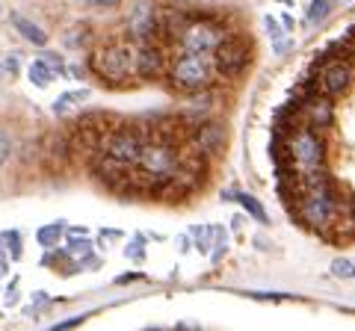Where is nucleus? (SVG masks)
I'll return each mask as SVG.
<instances>
[{"label":"nucleus","instance_id":"obj_1","mask_svg":"<svg viewBox=\"0 0 355 331\" xmlns=\"http://www.w3.org/2000/svg\"><path fill=\"white\" fill-rule=\"evenodd\" d=\"M89 69L98 74V80L116 89L137 83L133 74V45L130 42H110V45H98L89 53Z\"/></svg>","mask_w":355,"mask_h":331},{"label":"nucleus","instance_id":"obj_2","mask_svg":"<svg viewBox=\"0 0 355 331\" xmlns=\"http://www.w3.org/2000/svg\"><path fill=\"white\" fill-rule=\"evenodd\" d=\"M146 136H148V121H119V125L110 130L101 142V154L107 160H113L121 169L133 172L137 166L142 145H146Z\"/></svg>","mask_w":355,"mask_h":331},{"label":"nucleus","instance_id":"obj_3","mask_svg":"<svg viewBox=\"0 0 355 331\" xmlns=\"http://www.w3.org/2000/svg\"><path fill=\"white\" fill-rule=\"evenodd\" d=\"M166 77H169V83L175 89L193 95V92L210 86V80H214V65H210V57H205V53L181 51L166 65Z\"/></svg>","mask_w":355,"mask_h":331},{"label":"nucleus","instance_id":"obj_4","mask_svg":"<svg viewBox=\"0 0 355 331\" xmlns=\"http://www.w3.org/2000/svg\"><path fill=\"white\" fill-rule=\"evenodd\" d=\"M287 145H291V163L296 175L302 178V175H314V172H326L329 169V145L326 139L314 134V130H308L299 125L291 136H287Z\"/></svg>","mask_w":355,"mask_h":331},{"label":"nucleus","instance_id":"obj_5","mask_svg":"<svg viewBox=\"0 0 355 331\" xmlns=\"http://www.w3.org/2000/svg\"><path fill=\"white\" fill-rule=\"evenodd\" d=\"M249 60H252V39L240 36V33H228V36L214 48V53H210L214 74L225 77V80L243 77V71L249 69Z\"/></svg>","mask_w":355,"mask_h":331},{"label":"nucleus","instance_id":"obj_6","mask_svg":"<svg viewBox=\"0 0 355 331\" xmlns=\"http://www.w3.org/2000/svg\"><path fill=\"white\" fill-rule=\"evenodd\" d=\"M225 36H228L225 21L202 15V18H190V24L184 27L181 39H178V45H181V51L205 53V57H210V53H214V48H216Z\"/></svg>","mask_w":355,"mask_h":331},{"label":"nucleus","instance_id":"obj_7","mask_svg":"<svg viewBox=\"0 0 355 331\" xmlns=\"http://www.w3.org/2000/svg\"><path fill=\"white\" fill-rule=\"evenodd\" d=\"M317 69V80H320V92L326 98H343L352 83H355V65L352 60H335V62H326V65H314Z\"/></svg>","mask_w":355,"mask_h":331},{"label":"nucleus","instance_id":"obj_8","mask_svg":"<svg viewBox=\"0 0 355 331\" xmlns=\"http://www.w3.org/2000/svg\"><path fill=\"white\" fill-rule=\"evenodd\" d=\"M128 36L130 45H151L160 36V21H157V6L148 0L133 3L130 15H128Z\"/></svg>","mask_w":355,"mask_h":331},{"label":"nucleus","instance_id":"obj_9","mask_svg":"<svg viewBox=\"0 0 355 331\" xmlns=\"http://www.w3.org/2000/svg\"><path fill=\"white\" fill-rule=\"evenodd\" d=\"M299 121L314 134H326L335 125V101L326 95H311L305 101H299Z\"/></svg>","mask_w":355,"mask_h":331},{"label":"nucleus","instance_id":"obj_10","mask_svg":"<svg viewBox=\"0 0 355 331\" xmlns=\"http://www.w3.org/2000/svg\"><path fill=\"white\" fill-rule=\"evenodd\" d=\"M225 142H228L225 127H222L219 121H214V118H202L190 130V136H187L184 145L198 151V154H205V157H216V154L225 148Z\"/></svg>","mask_w":355,"mask_h":331},{"label":"nucleus","instance_id":"obj_11","mask_svg":"<svg viewBox=\"0 0 355 331\" xmlns=\"http://www.w3.org/2000/svg\"><path fill=\"white\" fill-rule=\"evenodd\" d=\"M166 51L151 42V45H133V74L137 80H160L166 74Z\"/></svg>","mask_w":355,"mask_h":331},{"label":"nucleus","instance_id":"obj_12","mask_svg":"<svg viewBox=\"0 0 355 331\" xmlns=\"http://www.w3.org/2000/svg\"><path fill=\"white\" fill-rule=\"evenodd\" d=\"M44 160H48V163H65V160H71L69 134H51L48 139H44Z\"/></svg>","mask_w":355,"mask_h":331},{"label":"nucleus","instance_id":"obj_13","mask_svg":"<svg viewBox=\"0 0 355 331\" xmlns=\"http://www.w3.org/2000/svg\"><path fill=\"white\" fill-rule=\"evenodd\" d=\"M9 21H12V27L30 42V45H36V48H44V45H48V33H44L42 27H36L33 21H27L24 15H12Z\"/></svg>","mask_w":355,"mask_h":331},{"label":"nucleus","instance_id":"obj_14","mask_svg":"<svg viewBox=\"0 0 355 331\" xmlns=\"http://www.w3.org/2000/svg\"><path fill=\"white\" fill-rule=\"evenodd\" d=\"M222 198H228V202H240L243 204V211H246L249 216H254L261 225L270 222V216H266V211L261 207L258 198H252V195H240V193H222Z\"/></svg>","mask_w":355,"mask_h":331},{"label":"nucleus","instance_id":"obj_15","mask_svg":"<svg viewBox=\"0 0 355 331\" xmlns=\"http://www.w3.org/2000/svg\"><path fill=\"white\" fill-rule=\"evenodd\" d=\"M27 77L36 89H44V86H51V80H53V69L44 60H33L27 65Z\"/></svg>","mask_w":355,"mask_h":331},{"label":"nucleus","instance_id":"obj_16","mask_svg":"<svg viewBox=\"0 0 355 331\" xmlns=\"http://www.w3.org/2000/svg\"><path fill=\"white\" fill-rule=\"evenodd\" d=\"M89 98V89H74V92H62L57 101H53V113H71L77 104H83Z\"/></svg>","mask_w":355,"mask_h":331},{"label":"nucleus","instance_id":"obj_17","mask_svg":"<svg viewBox=\"0 0 355 331\" xmlns=\"http://www.w3.org/2000/svg\"><path fill=\"white\" fill-rule=\"evenodd\" d=\"M62 234H65V225L62 222H51V225H44V228L36 231V240H39V246L51 249V246H57Z\"/></svg>","mask_w":355,"mask_h":331},{"label":"nucleus","instance_id":"obj_18","mask_svg":"<svg viewBox=\"0 0 355 331\" xmlns=\"http://www.w3.org/2000/svg\"><path fill=\"white\" fill-rule=\"evenodd\" d=\"M69 258H74V260H89V255H92V242H89L86 237H71V242H69V251H65Z\"/></svg>","mask_w":355,"mask_h":331},{"label":"nucleus","instance_id":"obj_19","mask_svg":"<svg viewBox=\"0 0 355 331\" xmlns=\"http://www.w3.org/2000/svg\"><path fill=\"white\" fill-rule=\"evenodd\" d=\"M0 246L6 249V255L12 260L21 258V234L18 231H3V234H0Z\"/></svg>","mask_w":355,"mask_h":331},{"label":"nucleus","instance_id":"obj_20","mask_svg":"<svg viewBox=\"0 0 355 331\" xmlns=\"http://www.w3.org/2000/svg\"><path fill=\"white\" fill-rule=\"evenodd\" d=\"M331 275L335 278H343V281H352L355 278V260L352 258H338L331 263Z\"/></svg>","mask_w":355,"mask_h":331},{"label":"nucleus","instance_id":"obj_21","mask_svg":"<svg viewBox=\"0 0 355 331\" xmlns=\"http://www.w3.org/2000/svg\"><path fill=\"white\" fill-rule=\"evenodd\" d=\"M86 39H89V27L74 24L69 33H65V48H80V45H86Z\"/></svg>","mask_w":355,"mask_h":331},{"label":"nucleus","instance_id":"obj_22","mask_svg":"<svg viewBox=\"0 0 355 331\" xmlns=\"http://www.w3.org/2000/svg\"><path fill=\"white\" fill-rule=\"evenodd\" d=\"M331 0H314V3H311V9H308V21L311 24H317V21H323L329 12H331Z\"/></svg>","mask_w":355,"mask_h":331},{"label":"nucleus","instance_id":"obj_23","mask_svg":"<svg viewBox=\"0 0 355 331\" xmlns=\"http://www.w3.org/2000/svg\"><path fill=\"white\" fill-rule=\"evenodd\" d=\"M216 234V228H193V237H196V249L198 251H207L210 249V237Z\"/></svg>","mask_w":355,"mask_h":331},{"label":"nucleus","instance_id":"obj_24","mask_svg":"<svg viewBox=\"0 0 355 331\" xmlns=\"http://www.w3.org/2000/svg\"><path fill=\"white\" fill-rule=\"evenodd\" d=\"M9 157H12V136L0 130V169L9 163Z\"/></svg>","mask_w":355,"mask_h":331},{"label":"nucleus","instance_id":"obj_25","mask_svg":"<svg viewBox=\"0 0 355 331\" xmlns=\"http://www.w3.org/2000/svg\"><path fill=\"white\" fill-rule=\"evenodd\" d=\"M125 255H128V258H133V260H142V258H146V240L137 237V240H133L130 246L125 249Z\"/></svg>","mask_w":355,"mask_h":331},{"label":"nucleus","instance_id":"obj_26","mask_svg":"<svg viewBox=\"0 0 355 331\" xmlns=\"http://www.w3.org/2000/svg\"><path fill=\"white\" fill-rule=\"evenodd\" d=\"M18 62H21L18 53H9L6 60H0V65H3V77H15L18 74Z\"/></svg>","mask_w":355,"mask_h":331},{"label":"nucleus","instance_id":"obj_27","mask_svg":"<svg viewBox=\"0 0 355 331\" xmlns=\"http://www.w3.org/2000/svg\"><path fill=\"white\" fill-rule=\"evenodd\" d=\"M263 27H266V33H270V36H272V42H279V39H284V36H282V33H284V30H282V24H279V21H275L272 15H270V18H263Z\"/></svg>","mask_w":355,"mask_h":331},{"label":"nucleus","instance_id":"obj_28","mask_svg":"<svg viewBox=\"0 0 355 331\" xmlns=\"http://www.w3.org/2000/svg\"><path fill=\"white\" fill-rule=\"evenodd\" d=\"M116 240H121V231H116V228L101 231V246H110V242H116Z\"/></svg>","mask_w":355,"mask_h":331},{"label":"nucleus","instance_id":"obj_29","mask_svg":"<svg viewBox=\"0 0 355 331\" xmlns=\"http://www.w3.org/2000/svg\"><path fill=\"white\" fill-rule=\"evenodd\" d=\"M83 323V316H74V319H69V323H60L57 328H51V331H71L74 325H80Z\"/></svg>","mask_w":355,"mask_h":331},{"label":"nucleus","instance_id":"obj_30","mask_svg":"<svg viewBox=\"0 0 355 331\" xmlns=\"http://www.w3.org/2000/svg\"><path fill=\"white\" fill-rule=\"evenodd\" d=\"M287 51H291V39H279V42H275V53H279V57H284Z\"/></svg>","mask_w":355,"mask_h":331},{"label":"nucleus","instance_id":"obj_31","mask_svg":"<svg viewBox=\"0 0 355 331\" xmlns=\"http://www.w3.org/2000/svg\"><path fill=\"white\" fill-rule=\"evenodd\" d=\"M83 3H89V6H116V3H121V0H83Z\"/></svg>","mask_w":355,"mask_h":331},{"label":"nucleus","instance_id":"obj_32","mask_svg":"<svg viewBox=\"0 0 355 331\" xmlns=\"http://www.w3.org/2000/svg\"><path fill=\"white\" fill-rule=\"evenodd\" d=\"M347 45H349V53H352V60H355V27L347 33Z\"/></svg>","mask_w":355,"mask_h":331},{"label":"nucleus","instance_id":"obj_33","mask_svg":"<svg viewBox=\"0 0 355 331\" xmlns=\"http://www.w3.org/2000/svg\"><path fill=\"white\" fill-rule=\"evenodd\" d=\"M139 278H142L139 272H130V275H121V278H119V284H128V281H139Z\"/></svg>","mask_w":355,"mask_h":331},{"label":"nucleus","instance_id":"obj_34","mask_svg":"<svg viewBox=\"0 0 355 331\" xmlns=\"http://www.w3.org/2000/svg\"><path fill=\"white\" fill-rule=\"evenodd\" d=\"M71 74L74 77H86V69H80V65H71Z\"/></svg>","mask_w":355,"mask_h":331},{"label":"nucleus","instance_id":"obj_35","mask_svg":"<svg viewBox=\"0 0 355 331\" xmlns=\"http://www.w3.org/2000/svg\"><path fill=\"white\" fill-rule=\"evenodd\" d=\"M3 275H6V260L0 258V278H3Z\"/></svg>","mask_w":355,"mask_h":331},{"label":"nucleus","instance_id":"obj_36","mask_svg":"<svg viewBox=\"0 0 355 331\" xmlns=\"http://www.w3.org/2000/svg\"><path fill=\"white\" fill-rule=\"evenodd\" d=\"M352 211H355V195H352Z\"/></svg>","mask_w":355,"mask_h":331},{"label":"nucleus","instance_id":"obj_37","mask_svg":"<svg viewBox=\"0 0 355 331\" xmlns=\"http://www.w3.org/2000/svg\"><path fill=\"white\" fill-rule=\"evenodd\" d=\"M0 77H3V65H0Z\"/></svg>","mask_w":355,"mask_h":331},{"label":"nucleus","instance_id":"obj_38","mask_svg":"<svg viewBox=\"0 0 355 331\" xmlns=\"http://www.w3.org/2000/svg\"><path fill=\"white\" fill-rule=\"evenodd\" d=\"M151 331H160V328H151Z\"/></svg>","mask_w":355,"mask_h":331}]
</instances>
